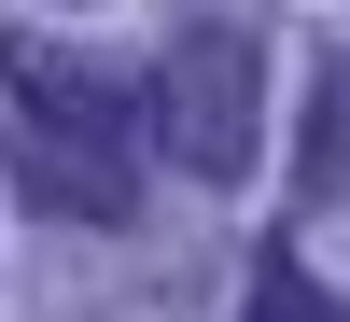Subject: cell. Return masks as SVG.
Here are the masks:
<instances>
[{
  "label": "cell",
  "mask_w": 350,
  "mask_h": 322,
  "mask_svg": "<svg viewBox=\"0 0 350 322\" xmlns=\"http://www.w3.org/2000/svg\"><path fill=\"white\" fill-rule=\"evenodd\" d=\"M0 98H14V155H28V183L56 196V211H84V224H112L126 211V84L98 70V56H70V42H0ZM154 140V126H140Z\"/></svg>",
  "instance_id": "cell-1"
},
{
  "label": "cell",
  "mask_w": 350,
  "mask_h": 322,
  "mask_svg": "<svg viewBox=\"0 0 350 322\" xmlns=\"http://www.w3.org/2000/svg\"><path fill=\"white\" fill-rule=\"evenodd\" d=\"M140 126H154V155L183 168V183H239V168H252V140H267V42H252L239 14L168 28Z\"/></svg>",
  "instance_id": "cell-2"
},
{
  "label": "cell",
  "mask_w": 350,
  "mask_h": 322,
  "mask_svg": "<svg viewBox=\"0 0 350 322\" xmlns=\"http://www.w3.org/2000/svg\"><path fill=\"white\" fill-rule=\"evenodd\" d=\"M252 322H350V308L295 267V252H267V267H252Z\"/></svg>",
  "instance_id": "cell-3"
}]
</instances>
